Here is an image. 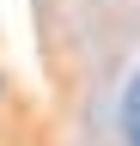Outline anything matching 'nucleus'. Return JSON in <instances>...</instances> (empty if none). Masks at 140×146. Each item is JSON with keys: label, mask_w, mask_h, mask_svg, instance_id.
Wrapping results in <instances>:
<instances>
[{"label": "nucleus", "mask_w": 140, "mask_h": 146, "mask_svg": "<svg viewBox=\"0 0 140 146\" xmlns=\"http://www.w3.org/2000/svg\"><path fill=\"white\" fill-rule=\"evenodd\" d=\"M122 128H128V146H140V79L128 85V98H122Z\"/></svg>", "instance_id": "f257e3e1"}]
</instances>
